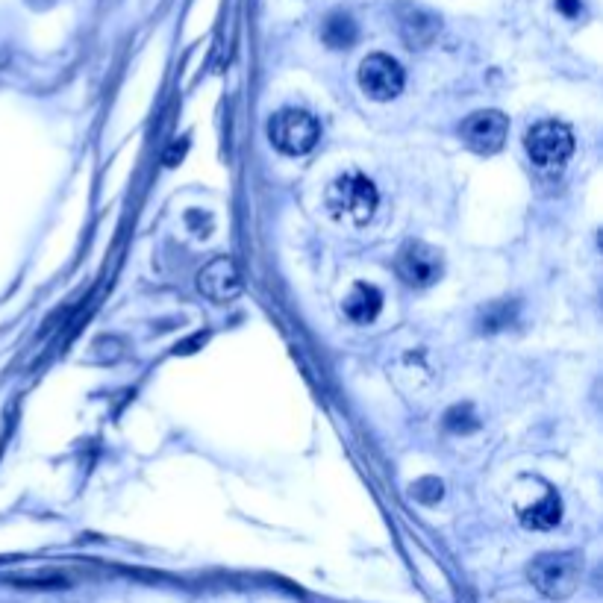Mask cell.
I'll use <instances>...</instances> for the list:
<instances>
[{
    "label": "cell",
    "mask_w": 603,
    "mask_h": 603,
    "mask_svg": "<svg viewBox=\"0 0 603 603\" xmlns=\"http://www.w3.org/2000/svg\"><path fill=\"white\" fill-rule=\"evenodd\" d=\"M321 39L342 51V48H351L353 42L359 39V30H356V21H353L348 12H330L324 18V27H321Z\"/></svg>",
    "instance_id": "7c38bea8"
},
{
    "label": "cell",
    "mask_w": 603,
    "mask_h": 603,
    "mask_svg": "<svg viewBox=\"0 0 603 603\" xmlns=\"http://www.w3.org/2000/svg\"><path fill=\"white\" fill-rule=\"evenodd\" d=\"M377 203H380V195H377V186L359 174V171H348L342 177H336L324 195V206L327 212L345 224V227H365L374 212H377Z\"/></svg>",
    "instance_id": "6da1fadb"
},
{
    "label": "cell",
    "mask_w": 603,
    "mask_h": 603,
    "mask_svg": "<svg viewBox=\"0 0 603 603\" xmlns=\"http://www.w3.org/2000/svg\"><path fill=\"white\" fill-rule=\"evenodd\" d=\"M530 583L551 601H565L580 589L583 580V556L580 553H542L527 568Z\"/></svg>",
    "instance_id": "7a4b0ae2"
},
{
    "label": "cell",
    "mask_w": 603,
    "mask_h": 603,
    "mask_svg": "<svg viewBox=\"0 0 603 603\" xmlns=\"http://www.w3.org/2000/svg\"><path fill=\"white\" fill-rule=\"evenodd\" d=\"M439 27H442L439 18L424 6H409L401 12V33L409 48H427L436 39Z\"/></svg>",
    "instance_id": "30bf717a"
},
{
    "label": "cell",
    "mask_w": 603,
    "mask_h": 603,
    "mask_svg": "<svg viewBox=\"0 0 603 603\" xmlns=\"http://www.w3.org/2000/svg\"><path fill=\"white\" fill-rule=\"evenodd\" d=\"M518 521L530 530H551L562 521V503L551 486L542 483V492L530 503H515Z\"/></svg>",
    "instance_id": "9c48e42d"
},
{
    "label": "cell",
    "mask_w": 603,
    "mask_h": 603,
    "mask_svg": "<svg viewBox=\"0 0 603 603\" xmlns=\"http://www.w3.org/2000/svg\"><path fill=\"white\" fill-rule=\"evenodd\" d=\"M509 133V118L498 109H480L459 124V139L480 156H492L503 148Z\"/></svg>",
    "instance_id": "8992f818"
},
{
    "label": "cell",
    "mask_w": 603,
    "mask_h": 603,
    "mask_svg": "<svg viewBox=\"0 0 603 603\" xmlns=\"http://www.w3.org/2000/svg\"><path fill=\"white\" fill-rule=\"evenodd\" d=\"M412 495L418 498V501L424 503H436L442 501V495H445V486L436 480V477H424V480H418L415 486H412Z\"/></svg>",
    "instance_id": "5bb4252c"
},
{
    "label": "cell",
    "mask_w": 603,
    "mask_h": 603,
    "mask_svg": "<svg viewBox=\"0 0 603 603\" xmlns=\"http://www.w3.org/2000/svg\"><path fill=\"white\" fill-rule=\"evenodd\" d=\"M445 424H448L451 433H471V430L480 427V421H477V415H474V409L468 403L453 406L451 412L445 415Z\"/></svg>",
    "instance_id": "4fadbf2b"
},
{
    "label": "cell",
    "mask_w": 603,
    "mask_h": 603,
    "mask_svg": "<svg viewBox=\"0 0 603 603\" xmlns=\"http://www.w3.org/2000/svg\"><path fill=\"white\" fill-rule=\"evenodd\" d=\"M406 74L401 62L389 53H371L359 62V89L371 101H392L403 92Z\"/></svg>",
    "instance_id": "5b68a950"
},
{
    "label": "cell",
    "mask_w": 603,
    "mask_h": 603,
    "mask_svg": "<svg viewBox=\"0 0 603 603\" xmlns=\"http://www.w3.org/2000/svg\"><path fill=\"white\" fill-rule=\"evenodd\" d=\"M268 139L286 156H303L318 145L321 127H318L315 115H309L303 109H280L268 121Z\"/></svg>",
    "instance_id": "3957f363"
},
{
    "label": "cell",
    "mask_w": 603,
    "mask_h": 603,
    "mask_svg": "<svg viewBox=\"0 0 603 603\" xmlns=\"http://www.w3.org/2000/svg\"><path fill=\"white\" fill-rule=\"evenodd\" d=\"M445 271V259L427 242H406L398 253V274L406 286L427 289L433 286Z\"/></svg>",
    "instance_id": "52a82bcc"
},
{
    "label": "cell",
    "mask_w": 603,
    "mask_h": 603,
    "mask_svg": "<svg viewBox=\"0 0 603 603\" xmlns=\"http://www.w3.org/2000/svg\"><path fill=\"white\" fill-rule=\"evenodd\" d=\"M524 148L530 153L533 165L542 171H556L562 168L571 153H574V133L562 121H542L533 130H527Z\"/></svg>",
    "instance_id": "277c9868"
},
{
    "label": "cell",
    "mask_w": 603,
    "mask_h": 603,
    "mask_svg": "<svg viewBox=\"0 0 603 603\" xmlns=\"http://www.w3.org/2000/svg\"><path fill=\"white\" fill-rule=\"evenodd\" d=\"M556 9L568 18H577L583 12V0H556Z\"/></svg>",
    "instance_id": "9a60e30c"
},
{
    "label": "cell",
    "mask_w": 603,
    "mask_h": 603,
    "mask_svg": "<svg viewBox=\"0 0 603 603\" xmlns=\"http://www.w3.org/2000/svg\"><path fill=\"white\" fill-rule=\"evenodd\" d=\"M342 306H345V315L351 318L353 324H371L380 315V309H383V295H380L377 286L356 283Z\"/></svg>",
    "instance_id": "8fae6325"
},
{
    "label": "cell",
    "mask_w": 603,
    "mask_h": 603,
    "mask_svg": "<svg viewBox=\"0 0 603 603\" xmlns=\"http://www.w3.org/2000/svg\"><path fill=\"white\" fill-rule=\"evenodd\" d=\"M198 289L203 298L212 303H230L233 298L242 295V277L233 265V259L227 256H215L212 262H206L198 274Z\"/></svg>",
    "instance_id": "ba28073f"
}]
</instances>
